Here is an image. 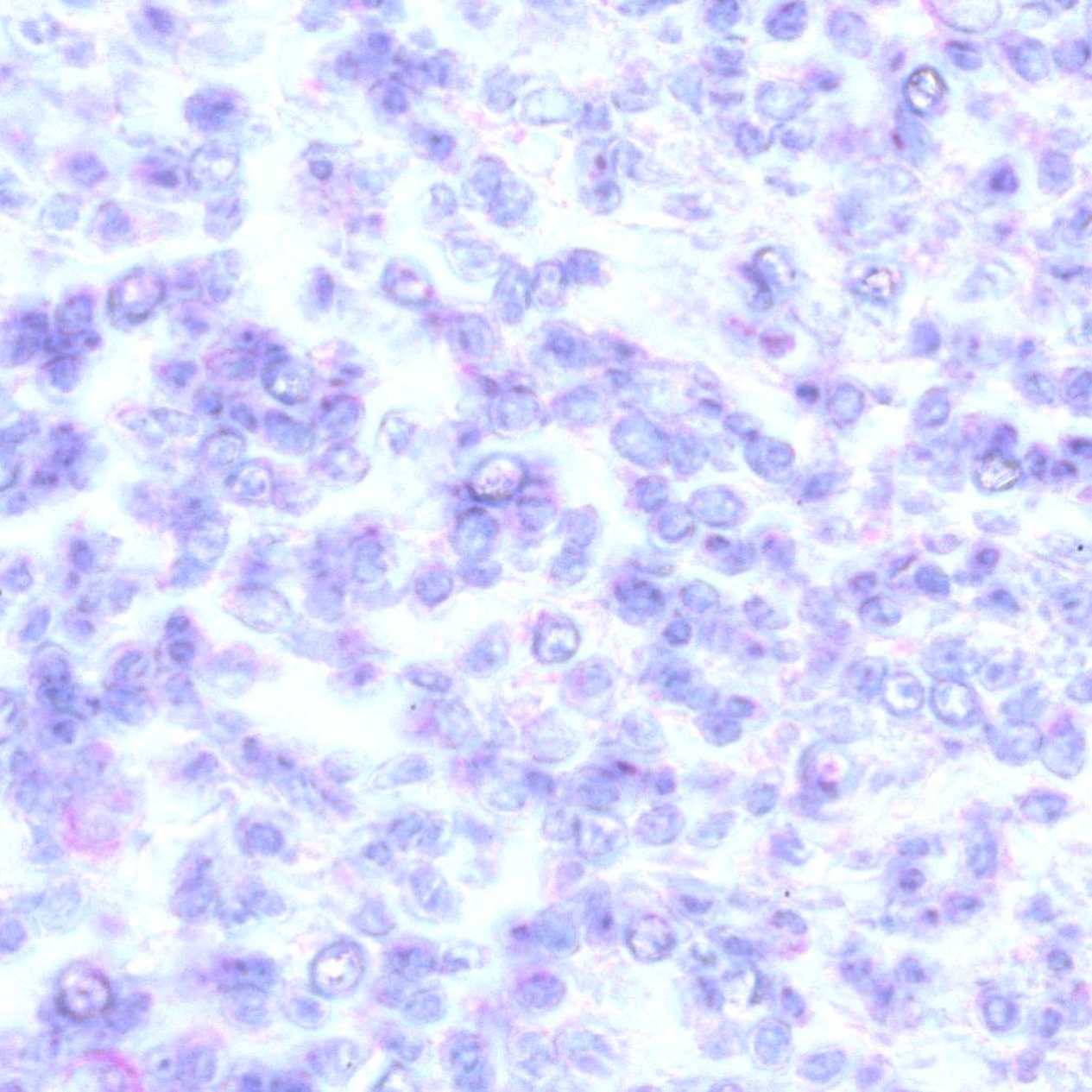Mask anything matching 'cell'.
Here are the masks:
<instances>
[{
  "mask_svg": "<svg viewBox=\"0 0 1092 1092\" xmlns=\"http://www.w3.org/2000/svg\"><path fill=\"white\" fill-rule=\"evenodd\" d=\"M631 947L637 955L647 958L660 957L670 946V939L666 929L653 921H642L631 931L628 937Z\"/></svg>",
  "mask_w": 1092,
  "mask_h": 1092,
  "instance_id": "5",
  "label": "cell"
},
{
  "mask_svg": "<svg viewBox=\"0 0 1092 1092\" xmlns=\"http://www.w3.org/2000/svg\"><path fill=\"white\" fill-rule=\"evenodd\" d=\"M975 476L982 488L992 492L1008 490L1022 476V470L1016 461L1006 459L998 452H992L976 462Z\"/></svg>",
  "mask_w": 1092,
  "mask_h": 1092,
  "instance_id": "4",
  "label": "cell"
},
{
  "mask_svg": "<svg viewBox=\"0 0 1092 1092\" xmlns=\"http://www.w3.org/2000/svg\"><path fill=\"white\" fill-rule=\"evenodd\" d=\"M237 103V98L224 90H203L188 102L187 117L199 129H221L235 120Z\"/></svg>",
  "mask_w": 1092,
  "mask_h": 1092,
  "instance_id": "3",
  "label": "cell"
},
{
  "mask_svg": "<svg viewBox=\"0 0 1092 1092\" xmlns=\"http://www.w3.org/2000/svg\"><path fill=\"white\" fill-rule=\"evenodd\" d=\"M135 179L149 196L164 200L183 197L193 183L188 166L171 154L149 156L140 162Z\"/></svg>",
  "mask_w": 1092,
  "mask_h": 1092,
  "instance_id": "2",
  "label": "cell"
},
{
  "mask_svg": "<svg viewBox=\"0 0 1092 1092\" xmlns=\"http://www.w3.org/2000/svg\"><path fill=\"white\" fill-rule=\"evenodd\" d=\"M72 171L74 172L79 180L85 184L93 182V180L102 176V167H99L98 162L94 161V160H87V158H85V167L84 161H76L73 162Z\"/></svg>",
  "mask_w": 1092,
  "mask_h": 1092,
  "instance_id": "7",
  "label": "cell"
},
{
  "mask_svg": "<svg viewBox=\"0 0 1092 1092\" xmlns=\"http://www.w3.org/2000/svg\"><path fill=\"white\" fill-rule=\"evenodd\" d=\"M1049 963L1051 965H1052V967L1056 963H1059L1056 965V968H1057L1058 971H1060V969H1066L1068 965L1070 964V963L1068 962L1067 956L1064 954H1060V953H1056V956L1052 955V957H1051V960L1049 959Z\"/></svg>",
  "mask_w": 1092,
  "mask_h": 1092,
  "instance_id": "10",
  "label": "cell"
},
{
  "mask_svg": "<svg viewBox=\"0 0 1092 1092\" xmlns=\"http://www.w3.org/2000/svg\"><path fill=\"white\" fill-rule=\"evenodd\" d=\"M1014 1006L1004 999H992L985 1006V1017L989 1026L1004 1030L1014 1018Z\"/></svg>",
  "mask_w": 1092,
  "mask_h": 1092,
  "instance_id": "6",
  "label": "cell"
},
{
  "mask_svg": "<svg viewBox=\"0 0 1092 1092\" xmlns=\"http://www.w3.org/2000/svg\"><path fill=\"white\" fill-rule=\"evenodd\" d=\"M113 1003L110 983L85 965L67 969L59 981L57 1005L66 1016L83 1021L102 1016Z\"/></svg>",
  "mask_w": 1092,
  "mask_h": 1092,
  "instance_id": "1",
  "label": "cell"
},
{
  "mask_svg": "<svg viewBox=\"0 0 1092 1092\" xmlns=\"http://www.w3.org/2000/svg\"><path fill=\"white\" fill-rule=\"evenodd\" d=\"M148 13V20L151 21L153 27L155 26V28L161 30V33L166 34L167 31L171 30L172 27H174L171 16H167L165 11H161L160 9L151 8Z\"/></svg>",
  "mask_w": 1092,
  "mask_h": 1092,
  "instance_id": "8",
  "label": "cell"
},
{
  "mask_svg": "<svg viewBox=\"0 0 1092 1092\" xmlns=\"http://www.w3.org/2000/svg\"><path fill=\"white\" fill-rule=\"evenodd\" d=\"M923 881V874L918 872L917 869H912V871L906 873L904 877L901 878L900 887L904 891L913 892L922 887Z\"/></svg>",
  "mask_w": 1092,
  "mask_h": 1092,
  "instance_id": "9",
  "label": "cell"
}]
</instances>
